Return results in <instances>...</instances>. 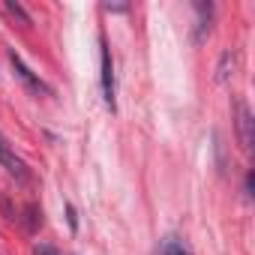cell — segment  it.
I'll use <instances>...</instances> for the list:
<instances>
[{
  "instance_id": "obj_7",
  "label": "cell",
  "mask_w": 255,
  "mask_h": 255,
  "mask_svg": "<svg viewBox=\"0 0 255 255\" xmlns=\"http://www.w3.org/2000/svg\"><path fill=\"white\" fill-rule=\"evenodd\" d=\"M39 225H42V210L36 204H27L24 207V228L33 234V231H39Z\"/></svg>"
},
{
  "instance_id": "obj_5",
  "label": "cell",
  "mask_w": 255,
  "mask_h": 255,
  "mask_svg": "<svg viewBox=\"0 0 255 255\" xmlns=\"http://www.w3.org/2000/svg\"><path fill=\"white\" fill-rule=\"evenodd\" d=\"M195 30H192V39L195 42H204L210 36V24H213V3H195Z\"/></svg>"
},
{
  "instance_id": "obj_6",
  "label": "cell",
  "mask_w": 255,
  "mask_h": 255,
  "mask_svg": "<svg viewBox=\"0 0 255 255\" xmlns=\"http://www.w3.org/2000/svg\"><path fill=\"white\" fill-rule=\"evenodd\" d=\"M162 255H195V252H192V246L180 234H168L162 240Z\"/></svg>"
},
{
  "instance_id": "obj_3",
  "label": "cell",
  "mask_w": 255,
  "mask_h": 255,
  "mask_svg": "<svg viewBox=\"0 0 255 255\" xmlns=\"http://www.w3.org/2000/svg\"><path fill=\"white\" fill-rule=\"evenodd\" d=\"M9 63H12V69H15L18 81H21L33 96H51V87H48V84H45V81H42V78H39V75H36V72H33V69H30L18 54H15V51H9Z\"/></svg>"
},
{
  "instance_id": "obj_1",
  "label": "cell",
  "mask_w": 255,
  "mask_h": 255,
  "mask_svg": "<svg viewBox=\"0 0 255 255\" xmlns=\"http://www.w3.org/2000/svg\"><path fill=\"white\" fill-rule=\"evenodd\" d=\"M0 165L6 168V174L9 177H15L18 183H30L33 180V174H30V168H27V162L15 153V147L9 144V138L0 132Z\"/></svg>"
},
{
  "instance_id": "obj_2",
  "label": "cell",
  "mask_w": 255,
  "mask_h": 255,
  "mask_svg": "<svg viewBox=\"0 0 255 255\" xmlns=\"http://www.w3.org/2000/svg\"><path fill=\"white\" fill-rule=\"evenodd\" d=\"M99 81H102V99H105V108H108V111H117L114 60H111V48H108V42H105V39H102V72H99Z\"/></svg>"
},
{
  "instance_id": "obj_8",
  "label": "cell",
  "mask_w": 255,
  "mask_h": 255,
  "mask_svg": "<svg viewBox=\"0 0 255 255\" xmlns=\"http://www.w3.org/2000/svg\"><path fill=\"white\" fill-rule=\"evenodd\" d=\"M3 9H6V12H9L12 18H18V21H21L24 27H30V24H33V18H30V15H27V12H24V9H21L18 3H12V0H6V3H3Z\"/></svg>"
},
{
  "instance_id": "obj_9",
  "label": "cell",
  "mask_w": 255,
  "mask_h": 255,
  "mask_svg": "<svg viewBox=\"0 0 255 255\" xmlns=\"http://www.w3.org/2000/svg\"><path fill=\"white\" fill-rule=\"evenodd\" d=\"M33 255H60V252H57L51 243H36V246H33Z\"/></svg>"
},
{
  "instance_id": "obj_10",
  "label": "cell",
  "mask_w": 255,
  "mask_h": 255,
  "mask_svg": "<svg viewBox=\"0 0 255 255\" xmlns=\"http://www.w3.org/2000/svg\"><path fill=\"white\" fill-rule=\"evenodd\" d=\"M66 219H69V228L75 231V228H78V213H75V207H72V204H66Z\"/></svg>"
},
{
  "instance_id": "obj_4",
  "label": "cell",
  "mask_w": 255,
  "mask_h": 255,
  "mask_svg": "<svg viewBox=\"0 0 255 255\" xmlns=\"http://www.w3.org/2000/svg\"><path fill=\"white\" fill-rule=\"evenodd\" d=\"M234 114H237V135H240V144H243V150L249 153L252 150V144H255V132H252V111H249V105L243 102V99H234Z\"/></svg>"
}]
</instances>
